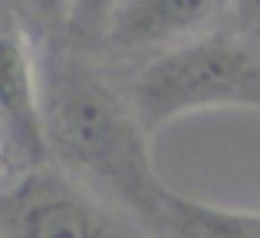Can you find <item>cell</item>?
Returning a JSON list of instances; mask_svg holds the SVG:
<instances>
[{"label": "cell", "mask_w": 260, "mask_h": 238, "mask_svg": "<svg viewBox=\"0 0 260 238\" xmlns=\"http://www.w3.org/2000/svg\"><path fill=\"white\" fill-rule=\"evenodd\" d=\"M46 149L70 172L102 186L128 208L161 222L168 186L148 155V133L132 103L76 57H53L40 76Z\"/></svg>", "instance_id": "1"}, {"label": "cell", "mask_w": 260, "mask_h": 238, "mask_svg": "<svg viewBox=\"0 0 260 238\" xmlns=\"http://www.w3.org/2000/svg\"><path fill=\"white\" fill-rule=\"evenodd\" d=\"M221 106L260 113V53L228 37H198L172 46L132 86V110L145 133Z\"/></svg>", "instance_id": "2"}, {"label": "cell", "mask_w": 260, "mask_h": 238, "mask_svg": "<svg viewBox=\"0 0 260 238\" xmlns=\"http://www.w3.org/2000/svg\"><path fill=\"white\" fill-rule=\"evenodd\" d=\"M0 149L26 166H40L50 155L40 76L23 37L13 30H0Z\"/></svg>", "instance_id": "3"}, {"label": "cell", "mask_w": 260, "mask_h": 238, "mask_svg": "<svg viewBox=\"0 0 260 238\" xmlns=\"http://www.w3.org/2000/svg\"><path fill=\"white\" fill-rule=\"evenodd\" d=\"M7 238H119L89 199L53 179H30L10 202Z\"/></svg>", "instance_id": "4"}, {"label": "cell", "mask_w": 260, "mask_h": 238, "mask_svg": "<svg viewBox=\"0 0 260 238\" xmlns=\"http://www.w3.org/2000/svg\"><path fill=\"white\" fill-rule=\"evenodd\" d=\"M231 0H119L106 40L125 50L165 46L204 33L221 20Z\"/></svg>", "instance_id": "5"}, {"label": "cell", "mask_w": 260, "mask_h": 238, "mask_svg": "<svg viewBox=\"0 0 260 238\" xmlns=\"http://www.w3.org/2000/svg\"><path fill=\"white\" fill-rule=\"evenodd\" d=\"M161 225L172 228L178 238H260V212L208 205L168 189Z\"/></svg>", "instance_id": "6"}, {"label": "cell", "mask_w": 260, "mask_h": 238, "mask_svg": "<svg viewBox=\"0 0 260 238\" xmlns=\"http://www.w3.org/2000/svg\"><path fill=\"white\" fill-rule=\"evenodd\" d=\"M115 10H119V0H73L66 20L79 37H95V33L106 37Z\"/></svg>", "instance_id": "7"}, {"label": "cell", "mask_w": 260, "mask_h": 238, "mask_svg": "<svg viewBox=\"0 0 260 238\" xmlns=\"http://www.w3.org/2000/svg\"><path fill=\"white\" fill-rule=\"evenodd\" d=\"M231 10L244 30L260 33V0H231Z\"/></svg>", "instance_id": "8"}, {"label": "cell", "mask_w": 260, "mask_h": 238, "mask_svg": "<svg viewBox=\"0 0 260 238\" xmlns=\"http://www.w3.org/2000/svg\"><path fill=\"white\" fill-rule=\"evenodd\" d=\"M30 4L37 7L40 13H46V17H70L73 0H30Z\"/></svg>", "instance_id": "9"}, {"label": "cell", "mask_w": 260, "mask_h": 238, "mask_svg": "<svg viewBox=\"0 0 260 238\" xmlns=\"http://www.w3.org/2000/svg\"><path fill=\"white\" fill-rule=\"evenodd\" d=\"M0 238H7V235H4V228H0Z\"/></svg>", "instance_id": "10"}]
</instances>
